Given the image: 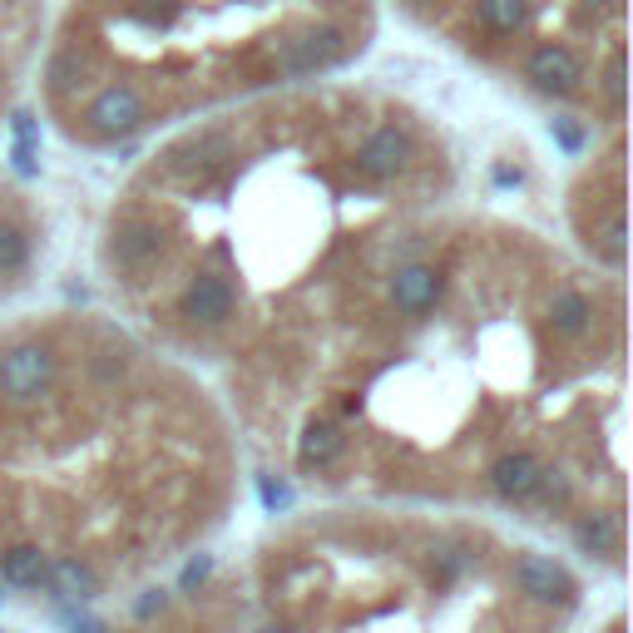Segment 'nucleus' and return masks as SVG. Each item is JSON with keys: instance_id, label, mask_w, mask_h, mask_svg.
<instances>
[{"instance_id": "obj_7", "label": "nucleus", "mask_w": 633, "mask_h": 633, "mask_svg": "<svg viewBox=\"0 0 633 633\" xmlns=\"http://www.w3.org/2000/svg\"><path fill=\"white\" fill-rule=\"evenodd\" d=\"M515 584H520L535 604H559V609H569L574 604V594H579L574 574L550 554H520L515 559Z\"/></svg>"}, {"instance_id": "obj_2", "label": "nucleus", "mask_w": 633, "mask_h": 633, "mask_svg": "<svg viewBox=\"0 0 633 633\" xmlns=\"http://www.w3.org/2000/svg\"><path fill=\"white\" fill-rule=\"evenodd\" d=\"M382 35V0H60L35 80L50 124L84 149L352 70Z\"/></svg>"}, {"instance_id": "obj_17", "label": "nucleus", "mask_w": 633, "mask_h": 633, "mask_svg": "<svg viewBox=\"0 0 633 633\" xmlns=\"http://www.w3.org/2000/svg\"><path fill=\"white\" fill-rule=\"evenodd\" d=\"M0 599H6V594H0Z\"/></svg>"}, {"instance_id": "obj_13", "label": "nucleus", "mask_w": 633, "mask_h": 633, "mask_svg": "<svg viewBox=\"0 0 633 633\" xmlns=\"http://www.w3.org/2000/svg\"><path fill=\"white\" fill-rule=\"evenodd\" d=\"M470 564H475V554H466L460 544H440V550L430 554V579H436V584H456L460 574H470Z\"/></svg>"}, {"instance_id": "obj_5", "label": "nucleus", "mask_w": 633, "mask_h": 633, "mask_svg": "<svg viewBox=\"0 0 633 633\" xmlns=\"http://www.w3.org/2000/svg\"><path fill=\"white\" fill-rule=\"evenodd\" d=\"M45 25H50V0H0V120L10 114L25 80H35Z\"/></svg>"}, {"instance_id": "obj_3", "label": "nucleus", "mask_w": 633, "mask_h": 633, "mask_svg": "<svg viewBox=\"0 0 633 633\" xmlns=\"http://www.w3.org/2000/svg\"><path fill=\"white\" fill-rule=\"evenodd\" d=\"M500 84L624 124L629 0H382Z\"/></svg>"}, {"instance_id": "obj_6", "label": "nucleus", "mask_w": 633, "mask_h": 633, "mask_svg": "<svg viewBox=\"0 0 633 633\" xmlns=\"http://www.w3.org/2000/svg\"><path fill=\"white\" fill-rule=\"evenodd\" d=\"M35 214L10 178H0V288H15L35 262Z\"/></svg>"}, {"instance_id": "obj_8", "label": "nucleus", "mask_w": 633, "mask_h": 633, "mask_svg": "<svg viewBox=\"0 0 633 633\" xmlns=\"http://www.w3.org/2000/svg\"><path fill=\"white\" fill-rule=\"evenodd\" d=\"M540 475H544L540 456H530V450H505V456H495V466H490V485H495L500 500L520 505V500H535Z\"/></svg>"}, {"instance_id": "obj_14", "label": "nucleus", "mask_w": 633, "mask_h": 633, "mask_svg": "<svg viewBox=\"0 0 633 633\" xmlns=\"http://www.w3.org/2000/svg\"><path fill=\"white\" fill-rule=\"evenodd\" d=\"M258 490H262V505H268V510H288V505H292V490L282 480H272V475H262Z\"/></svg>"}, {"instance_id": "obj_12", "label": "nucleus", "mask_w": 633, "mask_h": 633, "mask_svg": "<svg viewBox=\"0 0 633 633\" xmlns=\"http://www.w3.org/2000/svg\"><path fill=\"white\" fill-rule=\"evenodd\" d=\"M45 564L50 559L40 554V544H15V550L0 554V579L10 589H40L45 584Z\"/></svg>"}, {"instance_id": "obj_9", "label": "nucleus", "mask_w": 633, "mask_h": 633, "mask_svg": "<svg viewBox=\"0 0 633 633\" xmlns=\"http://www.w3.org/2000/svg\"><path fill=\"white\" fill-rule=\"evenodd\" d=\"M346 450V436H342V426L336 421H326V416H316L302 426V440H298V460L308 470H322V466H332L336 456Z\"/></svg>"}, {"instance_id": "obj_4", "label": "nucleus", "mask_w": 633, "mask_h": 633, "mask_svg": "<svg viewBox=\"0 0 633 633\" xmlns=\"http://www.w3.org/2000/svg\"><path fill=\"white\" fill-rule=\"evenodd\" d=\"M70 332H30L0 346V406L35 411L60 386Z\"/></svg>"}, {"instance_id": "obj_18", "label": "nucleus", "mask_w": 633, "mask_h": 633, "mask_svg": "<svg viewBox=\"0 0 633 633\" xmlns=\"http://www.w3.org/2000/svg\"><path fill=\"white\" fill-rule=\"evenodd\" d=\"M614 633H619V629H614Z\"/></svg>"}, {"instance_id": "obj_1", "label": "nucleus", "mask_w": 633, "mask_h": 633, "mask_svg": "<svg viewBox=\"0 0 633 633\" xmlns=\"http://www.w3.org/2000/svg\"><path fill=\"white\" fill-rule=\"evenodd\" d=\"M450 184L436 120L392 90L316 80L194 120L149 154L104 228V268L139 302L218 278L238 322L258 292L356 268Z\"/></svg>"}, {"instance_id": "obj_11", "label": "nucleus", "mask_w": 633, "mask_h": 633, "mask_svg": "<svg viewBox=\"0 0 633 633\" xmlns=\"http://www.w3.org/2000/svg\"><path fill=\"white\" fill-rule=\"evenodd\" d=\"M45 584L55 589L60 599H70V604H75V599H94L100 594V574H94L90 564H80V559H50L45 564Z\"/></svg>"}, {"instance_id": "obj_16", "label": "nucleus", "mask_w": 633, "mask_h": 633, "mask_svg": "<svg viewBox=\"0 0 633 633\" xmlns=\"http://www.w3.org/2000/svg\"><path fill=\"white\" fill-rule=\"evenodd\" d=\"M258 633H288V629H258Z\"/></svg>"}, {"instance_id": "obj_15", "label": "nucleus", "mask_w": 633, "mask_h": 633, "mask_svg": "<svg viewBox=\"0 0 633 633\" xmlns=\"http://www.w3.org/2000/svg\"><path fill=\"white\" fill-rule=\"evenodd\" d=\"M208 574H214V559H208V554H198V559H194V564H188V569H184V589L204 584V579H208Z\"/></svg>"}, {"instance_id": "obj_10", "label": "nucleus", "mask_w": 633, "mask_h": 633, "mask_svg": "<svg viewBox=\"0 0 633 633\" xmlns=\"http://www.w3.org/2000/svg\"><path fill=\"white\" fill-rule=\"evenodd\" d=\"M574 544L589 559H594V554L609 559V554H619V544H624V525H619V515L594 510V515H584V520L574 525Z\"/></svg>"}]
</instances>
